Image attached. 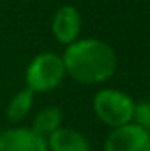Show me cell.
I'll return each mask as SVG.
<instances>
[{"label": "cell", "instance_id": "obj_1", "mask_svg": "<svg viewBox=\"0 0 150 151\" xmlns=\"http://www.w3.org/2000/svg\"><path fill=\"white\" fill-rule=\"evenodd\" d=\"M65 69L83 84H97L112 77L116 69V56L107 44L94 39L76 42L66 50Z\"/></svg>", "mask_w": 150, "mask_h": 151}, {"label": "cell", "instance_id": "obj_2", "mask_svg": "<svg viewBox=\"0 0 150 151\" xmlns=\"http://www.w3.org/2000/svg\"><path fill=\"white\" fill-rule=\"evenodd\" d=\"M63 74V60L53 53H44L34 58V61L29 64L26 81L33 92H49L62 82Z\"/></svg>", "mask_w": 150, "mask_h": 151}, {"label": "cell", "instance_id": "obj_3", "mask_svg": "<svg viewBox=\"0 0 150 151\" xmlns=\"http://www.w3.org/2000/svg\"><path fill=\"white\" fill-rule=\"evenodd\" d=\"M97 116L112 127H121L133 119L134 105L131 98L118 90H102L94 100Z\"/></svg>", "mask_w": 150, "mask_h": 151}, {"label": "cell", "instance_id": "obj_4", "mask_svg": "<svg viewBox=\"0 0 150 151\" xmlns=\"http://www.w3.org/2000/svg\"><path fill=\"white\" fill-rule=\"evenodd\" d=\"M105 151H150V135L137 124H124L108 137Z\"/></svg>", "mask_w": 150, "mask_h": 151}, {"label": "cell", "instance_id": "obj_5", "mask_svg": "<svg viewBox=\"0 0 150 151\" xmlns=\"http://www.w3.org/2000/svg\"><path fill=\"white\" fill-rule=\"evenodd\" d=\"M0 151H47V143L29 129H13L0 135Z\"/></svg>", "mask_w": 150, "mask_h": 151}, {"label": "cell", "instance_id": "obj_6", "mask_svg": "<svg viewBox=\"0 0 150 151\" xmlns=\"http://www.w3.org/2000/svg\"><path fill=\"white\" fill-rule=\"evenodd\" d=\"M53 34L63 44H71L81 29V16L74 6H62L53 18Z\"/></svg>", "mask_w": 150, "mask_h": 151}, {"label": "cell", "instance_id": "obj_7", "mask_svg": "<svg viewBox=\"0 0 150 151\" xmlns=\"http://www.w3.org/2000/svg\"><path fill=\"white\" fill-rule=\"evenodd\" d=\"M53 151H89V143L81 134L71 129H57L49 138Z\"/></svg>", "mask_w": 150, "mask_h": 151}, {"label": "cell", "instance_id": "obj_8", "mask_svg": "<svg viewBox=\"0 0 150 151\" xmlns=\"http://www.w3.org/2000/svg\"><path fill=\"white\" fill-rule=\"evenodd\" d=\"M62 111L58 108H47V109L41 111V113L36 116L34 124H33V132H36L41 137H50L57 129H60L62 124Z\"/></svg>", "mask_w": 150, "mask_h": 151}, {"label": "cell", "instance_id": "obj_9", "mask_svg": "<svg viewBox=\"0 0 150 151\" xmlns=\"http://www.w3.org/2000/svg\"><path fill=\"white\" fill-rule=\"evenodd\" d=\"M33 95H34V92L28 87L24 90H21L12 100V103L8 106V119L12 122L21 121L28 114V111L31 109V105H33Z\"/></svg>", "mask_w": 150, "mask_h": 151}, {"label": "cell", "instance_id": "obj_10", "mask_svg": "<svg viewBox=\"0 0 150 151\" xmlns=\"http://www.w3.org/2000/svg\"><path fill=\"white\" fill-rule=\"evenodd\" d=\"M133 117H136L137 125L145 127L150 122V103H141L139 106H136Z\"/></svg>", "mask_w": 150, "mask_h": 151}]
</instances>
